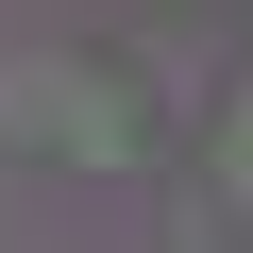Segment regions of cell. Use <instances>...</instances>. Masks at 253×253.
Wrapping results in <instances>:
<instances>
[{
    "instance_id": "cell-1",
    "label": "cell",
    "mask_w": 253,
    "mask_h": 253,
    "mask_svg": "<svg viewBox=\"0 0 253 253\" xmlns=\"http://www.w3.org/2000/svg\"><path fill=\"white\" fill-rule=\"evenodd\" d=\"M219 186H253V101H236V118H219Z\"/></svg>"
}]
</instances>
